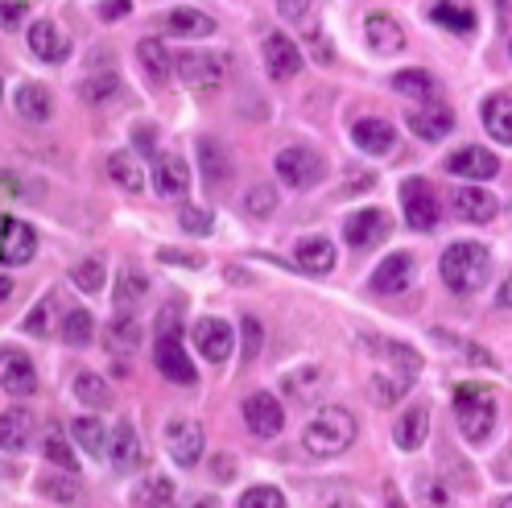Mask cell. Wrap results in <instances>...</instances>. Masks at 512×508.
<instances>
[{
  "mask_svg": "<svg viewBox=\"0 0 512 508\" xmlns=\"http://www.w3.org/2000/svg\"><path fill=\"white\" fill-rule=\"evenodd\" d=\"M360 426L356 418H351V409L343 405H327V409H318V414L306 422L302 430V447L318 459H331V455H343L351 442H356Z\"/></svg>",
  "mask_w": 512,
  "mask_h": 508,
  "instance_id": "obj_1",
  "label": "cell"
},
{
  "mask_svg": "<svg viewBox=\"0 0 512 508\" xmlns=\"http://www.w3.org/2000/svg\"><path fill=\"white\" fill-rule=\"evenodd\" d=\"M438 273H442V281H446V290L475 294V290H484V281H488V273H492V257H488L484 244L459 240V244H451V248L442 252Z\"/></svg>",
  "mask_w": 512,
  "mask_h": 508,
  "instance_id": "obj_2",
  "label": "cell"
},
{
  "mask_svg": "<svg viewBox=\"0 0 512 508\" xmlns=\"http://www.w3.org/2000/svg\"><path fill=\"white\" fill-rule=\"evenodd\" d=\"M178 310L182 302L170 310H162V327H157V347H153V360H157V372H162L170 385H195V364L182 352V331H178Z\"/></svg>",
  "mask_w": 512,
  "mask_h": 508,
  "instance_id": "obj_3",
  "label": "cell"
},
{
  "mask_svg": "<svg viewBox=\"0 0 512 508\" xmlns=\"http://www.w3.org/2000/svg\"><path fill=\"white\" fill-rule=\"evenodd\" d=\"M455 422H459L467 442H488V434L496 426V393L488 385H459Z\"/></svg>",
  "mask_w": 512,
  "mask_h": 508,
  "instance_id": "obj_4",
  "label": "cell"
},
{
  "mask_svg": "<svg viewBox=\"0 0 512 508\" xmlns=\"http://www.w3.org/2000/svg\"><path fill=\"white\" fill-rule=\"evenodd\" d=\"M178 75L186 87H195V91H215L223 87V79H228V58L223 54H211V50H186L178 54Z\"/></svg>",
  "mask_w": 512,
  "mask_h": 508,
  "instance_id": "obj_5",
  "label": "cell"
},
{
  "mask_svg": "<svg viewBox=\"0 0 512 508\" xmlns=\"http://www.w3.org/2000/svg\"><path fill=\"white\" fill-rule=\"evenodd\" d=\"M401 211H405V224L413 232H434L438 228V199H434L426 178L401 182Z\"/></svg>",
  "mask_w": 512,
  "mask_h": 508,
  "instance_id": "obj_6",
  "label": "cell"
},
{
  "mask_svg": "<svg viewBox=\"0 0 512 508\" xmlns=\"http://www.w3.org/2000/svg\"><path fill=\"white\" fill-rule=\"evenodd\" d=\"M277 174H281V182L306 190V186L323 182L327 162H323V157H318L314 149H281V153H277Z\"/></svg>",
  "mask_w": 512,
  "mask_h": 508,
  "instance_id": "obj_7",
  "label": "cell"
},
{
  "mask_svg": "<svg viewBox=\"0 0 512 508\" xmlns=\"http://www.w3.org/2000/svg\"><path fill=\"white\" fill-rule=\"evenodd\" d=\"M162 442H166V451H170V459H174L178 467H195V463L203 459V447H207L199 422H190V418H174V422H166Z\"/></svg>",
  "mask_w": 512,
  "mask_h": 508,
  "instance_id": "obj_8",
  "label": "cell"
},
{
  "mask_svg": "<svg viewBox=\"0 0 512 508\" xmlns=\"http://www.w3.org/2000/svg\"><path fill=\"white\" fill-rule=\"evenodd\" d=\"M446 170H451L455 178H467V182H488L500 174V157L484 145H463L455 149L451 157H446Z\"/></svg>",
  "mask_w": 512,
  "mask_h": 508,
  "instance_id": "obj_9",
  "label": "cell"
},
{
  "mask_svg": "<svg viewBox=\"0 0 512 508\" xmlns=\"http://www.w3.org/2000/svg\"><path fill=\"white\" fill-rule=\"evenodd\" d=\"M244 426H248V434H256V438H277L281 426H285L281 401H277L273 393H252V397L244 401Z\"/></svg>",
  "mask_w": 512,
  "mask_h": 508,
  "instance_id": "obj_10",
  "label": "cell"
},
{
  "mask_svg": "<svg viewBox=\"0 0 512 508\" xmlns=\"http://www.w3.org/2000/svg\"><path fill=\"white\" fill-rule=\"evenodd\" d=\"M0 257H5L9 269H21L38 257V232L21 224V219L5 215V232H0Z\"/></svg>",
  "mask_w": 512,
  "mask_h": 508,
  "instance_id": "obj_11",
  "label": "cell"
},
{
  "mask_svg": "<svg viewBox=\"0 0 512 508\" xmlns=\"http://www.w3.org/2000/svg\"><path fill=\"white\" fill-rule=\"evenodd\" d=\"M389 232H393V224H389V215H384L380 207H364L356 215H347V224H343V240L351 248H372Z\"/></svg>",
  "mask_w": 512,
  "mask_h": 508,
  "instance_id": "obj_12",
  "label": "cell"
},
{
  "mask_svg": "<svg viewBox=\"0 0 512 508\" xmlns=\"http://www.w3.org/2000/svg\"><path fill=\"white\" fill-rule=\"evenodd\" d=\"M351 141H356V149L368 157H384V153L397 149V129L380 116H364V120L351 124Z\"/></svg>",
  "mask_w": 512,
  "mask_h": 508,
  "instance_id": "obj_13",
  "label": "cell"
},
{
  "mask_svg": "<svg viewBox=\"0 0 512 508\" xmlns=\"http://www.w3.org/2000/svg\"><path fill=\"white\" fill-rule=\"evenodd\" d=\"M451 211L459 219H467V224H488V219H496L500 203L484 186H459V190H451Z\"/></svg>",
  "mask_w": 512,
  "mask_h": 508,
  "instance_id": "obj_14",
  "label": "cell"
},
{
  "mask_svg": "<svg viewBox=\"0 0 512 508\" xmlns=\"http://www.w3.org/2000/svg\"><path fill=\"white\" fill-rule=\"evenodd\" d=\"M25 42H29V50H34L42 62H67L71 58V38L62 34L54 21H29Z\"/></svg>",
  "mask_w": 512,
  "mask_h": 508,
  "instance_id": "obj_15",
  "label": "cell"
},
{
  "mask_svg": "<svg viewBox=\"0 0 512 508\" xmlns=\"http://www.w3.org/2000/svg\"><path fill=\"white\" fill-rule=\"evenodd\" d=\"M409 281H413V257L409 252H393V257H384L380 269L368 277V290L372 294H401V290H409Z\"/></svg>",
  "mask_w": 512,
  "mask_h": 508,
  "instance_id": "obj_16",
  "label": "cell"
},
{
  "mask_svg": "<svg viewBox=\"0 0 512 508\" xmlns=\"http://www.w3.org/2000/svg\"><path fill=\"white\" fill-rule=\"evenodd\" d=\"M232 343H236V331L223 323V319H199L195 323V347L211 360V364H223L232 356Z\"/></svg>",
  "mask_w": 512,
  "mask_h": 508,
  "instance_id": "obj_17",
  "label": "cell"
},
{
  "mask_svg": "<svg viewBox=\"0 0 512 508\" xmlns=\"http://www.w3.org/2000/svg\"><path fill=\"white\" fill-rule=\"evenodd\" d=\"M261 54H265V71L273 79H294L302 71V50L290 38H285V34H269L265 46H261Z\"/></svg>",
  "mask_w": 512,
  "mask_h": 508,
  "instance_id": "obj_18",
  "label": "cell"
},
{
  "mask_svg": "<svg viewBox=\"0 0 512 508\" xmlns=\"http://www.w3.org/2000/svg\"><path fill=\"white\" fill-rule=\"evenodd\" d=\"M409 129H413V137H422V141H446L455 133V112L446 104H426L418 112H409Z\"/></svg>",
  "mask_w": 512,
  "mask_h": 508,
  "instance_id": "obj_19",
  "label": "cell"
},
{
  "mask_svg": "<svg viewBox=\"0 0 512 508\" xmlns=\"http://www.w3.org/2000/svg\"><path fill=\"white\" fill-rule=\"evenodd\" d=\"M364 34H368V46L376 54H401L405 50V29L393 13H368Z\"/></svg>",
  "mask_w": 512,
  "mask_h": 508,
  "instance_id": "obj_20",
  "label": "cell"
},
{
  "mask_svg": "<svg viewBox=\"0 0 512 508\" xmlns=\"http://www.w3.org/2000/svg\"><path fill=\"white\" fill-rule=\"evenodd\" d=\"M153 186L162 199H182L190 190V170L182 157H157L153 162Z\"/></svg>",
  "mask_w": 512,
  "mask_h": 508,
  "instance_id": "obj_21",
  "label": "cell"
},
{
  "mask_svg": "<svg viewBox=\"0 0 512 508\" xmlns=\"http://www.w3.org/2000/svg\"><path fill=\"white\" fill-rule=\"evenodd\" d=\"M5 389H9L13 397L38 393V368L29 364V356L17 352V347H5Z\"/></svg>",
  "mask_w": 512,
  "mask_h": 508,
  "instance_id": "obj_22",
  "label": "cell"
},
{
  "mask_svg": "<svg viewBox=\"0 0 512 508\" xmlns=\"http://www.w3.org/2000/svg\"><path fill=\"white\" fill-rule=\"evenodd\" d=\"M430 21L451 29L459 38H471L475 34V9L471 5H459V0H434L430 5Z\"/></svg>",
  "mask_w": 512,
  "mask_h": 508,
  "instance_id": "obj_23",
  "label": "cell"
},
{
  "mask_svg": "<svg viewBox=\"0 0 512 508\" xmlns=\"http://www.w3.org/2000/svg\"><path fill=\"white\" fill-rule=\"evenodd\" d=\"M294 257H298V265L306 269V273H331L335 269V244L327 240V236H306V240H298V248H294Z\"/></svg>",
  "mask_w": 512,
  "mask_h": 508,
  "instance_id": "obj_24",
  "label": "cell"
},
{
  "mask_svg": "<svg viewBox=\"0 0 512 508\" xmlns=\"http://www.w3.org/2000/svg\"><path fill=\"white\" fill-rule=\"evenodd\" d=\"M162 29H166L170 38H211L215 34V21L207 13H199V9H174V13H166Z\"/></svg>",
  "mask_w": 512,
  "mask_h": 508,
  "instance_id": "obj_25",
  "label": "cell"
},
{
  "mask_svg": "<svg viewBox=\"0 0 512 508\" xmlns=\"http://www.w3.org/2000/svg\"><path fill=\"white\" fill-rule=\"evenodd\" d=\"M29 438H34V418H29V409H5V418H0V442H5L9 455H21L29 447Z\"/></svg>",
  "mask_w": 512,
  "mask_h": 508,
  "instance_id": "obj_26",
  "label": "cell"
},
{
  "mask_svg": "<svg viewBox=\"0 0 512 508\" xmlns=\"http://www.w3.org/2000/svg\"><path fill=\"white\" fill-rule=\"evenodd\" d=\"M108 459H112V467L116 471H137L141 467V438H137V430L128 426V422H120L116 430H112V451H108Z\"/></svg>",
  "mask_w": 512,
  "mask_h": 508,
  "instance_id": "obj_27",
  "label": "cell"
},
{
  "mask_svg": "<svg viewBox=\"0 0 512 508\" xmlns=\"http://www.w3.org/2000/svg\"><path fill=\"white\" fill-rule=\"evenodd\" d=\"M479 112H484L488 137L500 141V145H512V95H488Z\"/></svg>",
  "mask_w": 512,
  "mask_h": 508,
  "instance_id": "obj_28",
  "label": "cell"
},
{
  "mask_svg": "<svg viewBox=\"0 0 512 508\" xmlns=\"http://www.w3.org/2000/svg\"><path fill=\"white\" fill-rule=\"evenodd\" d=\"M426 434H430V409H422V405H413L409 414H401V422L393 426V438H397L401 451H418L426 442Z\"/></svg>",
  "mask_w": 512,
  "mask_h": 508,
  "instance_id": "obj_29",
  "label": "cell"
},
{
  "mask_svg": "<svg viewBox=\"0 0 512 508\" xmlns=\"http://www.w3.org/2000/svg\"><path fill=\"white\" fill-rule=\"evenodd\" d=\"M13 104H17V112L25 116V120H50L54 116V100H50V91L42 87V83H21L17 91H13Z\"/></svg>",
  "mask_w": 512,
  "mask_h": 508,
  "instance_id": "obj_30",
  "label": "cell"
},
{
  "mask_svg": "<svg viewBox=\"0 0 512 508\" xmlns=\"http://www.w3.org/2000/svg\"><path fill=\"white\" fill-rule=\"evenodd\" d=\"M71 434H75V442H79V447H83L91 459H108L112 434L104 430L100 418H75V422H71Z\"/></svg>",
  "mask_w": 512,
  "mask_h": 508,
  "instance_id": "obj_31",
  "label": "cell"
},
{
  "mask_svg": "<svg viewBox=\"0 0 512 508\" xmlns=\"http://www.w3.org/2000/svg\"><path fill=\"white\" fill-rule=\"evenodd\" d=\"M199 162H203V178L211 186H223L232 178V162H228V149H223L215 137H203L199 141Z\"/></svg>",
  "mask_w": 512,
  "mask_h": 508,
  "instance_id": "obj_32",
  "label": "cell"
},
{
  "mask_svg": "<svg viewBox=\"0 0 512 508\" xmlns=\"http://www.w3.org/2000/svg\"><path fill=\"white\" fill-rule=\"evenodd\" d=\"M108 178H112L120 190H133V195L145 186V170H141V162H137L133 153H124V149L108 157Z\"/></svg>",
  "mask_w": 512,
  "mask_h": 508,
  "instance_id": "obj_33",
  "label": "cell"
},
{
  "mask_svg": "<svg viewBox=\"0 0 512 508\" xmlns=\"http://www.w3.org/2000/svg\"><path fill=\"white\" fill-rule=\"evenodd\" d=\"M401 393H409V380H405L401 372H376V376L368 380V397H372V405H380V409L397 405Z\"/></svg>",
  "mask_w": 512,
  "mask_h": 508,
  "instance_id": "obj_34",
  "label": "cell"
},
{
  "mask_svg": "<svg viewBox=\"0 0 512 508\" xmlns=\"http://www.w3.org/2000/svg\"><path fill=\"white\" fill-rule=\"evenodd\" d=\"M120 91H124V83H120V75L116 71H108V75H91V79H83L79 83V95L87 104H116L120 100Z\"/></svg>",
  "mask_w": 512,
  "mask_h": 508,
  "instance_id": "obj_35",
  "label": "cell"
},
{
  "mask_svg": "<svg viewBox=\"0 0 512 508\" xmlns=\"http://www.w3.org/2000/svg\"><path fill=\"white\" fill-rule=\"evenodd\" d=\"M145 290H149L145 273H137L133 265L120 269V277H116V310H120V314H133V306L145 298Z\"/></svg>",
  "mask_w": 512,
  "mask_h": 508,
  "instance_id": "obj_36",
  "label": "cell"
},
{
  "mask_svg": "<svg viewBox=\"0 0 512 508\" xmlns=\"http://www.w3.org/2000/svg\"><path fill=\"white\" fill-rule=\"evenodd\" d=\"M393 87L405 100H426V104H434V95H438V83L430 71H401V75H393Z\"/></svg>",
  "mask_w": 512,
  "mask_h": 508,
  "instance_id": "obj_37",
  "label": "cell"
},
{
  "mask_svg": "<svg viewBox=\"0 0 512 508\" xmlns=\"http://www.w3.org/2000/svg\"><path fill=\"white\" fill-rule=\"evenodd\" d=\"M71 281L79 285L83 294H104V285H108V269L100 257H83L75 269H71Z\"/></svg>",
  "mask_w": 512,
  "mask_h": 508,
  "instance_id": "obj_38",
  "label": "cell"
},
{
  "mask_svg": "<svg viewBox=\"0 0 512 508\" xmlns=\"http://www.w3.org/2000/svg\"><path fill=\"white\" fill-rule=\"evenodd\" d=\"M75 397H79L83 405H91V409H108V405H112V393H108V385H104V376H95V372H79Z\"/></svg>",
  "mask_w": 512,
  "mask_h": 508,
  "instance_id": "obj_39",
  "label": "cell"
},
{
  "mask_svg": "<svg viewBox=\"0 0 512 508\" xmlns=\"http://www.w3.org/2000/svg\"><path fill=\"white\" fill-rule=\"evenodd\" d=\"M91 335H95V323H91V314H87L83 306H75V310L62 314V339H67V343L83 347V343H91Z\"/></svg>",
  "mask_w": 512,
  "mask_h": 508,
  "instance_id": "obj_40",
  "label": "cell"
},
{
  "mask_svg": "<svg viewBox=\"0 0 512 508\" xmlns=\"http://www.w3.org/2000/svg\"><path fill=\"white\" fill-rule=\"evenodd\" d=\"M170 500H174V484L157 480V475L133 492V508H170Z\"/></svg>",
  "mask_w": 512,
  "mask_h": 508,
  "instance_id": "obj_41",
  "label": "cell"
},
{
  "mask_svg": "<svg viewBox=\"0 0 512 508\" xmlns=\"http://www.w3.org/2000/svg\"><path fill=\"white\" fill-rule=\"evenodd\" d=\"M108 343L116 347V352H133V347L141 343V327L133 323V314H120L116 310V323L108 327Z\"/></svg>",
  "mask_w": 512,
  "mask_h": 508,
  "instance_id": "obj_42",
  "label": "cell"
},
{
  "mask_svg": "<svg viewBox=\"0 0 512 508\" xmlns=\"http://www.w3.org/2000/svg\"><path fill=\"white\" fill-rule=\"evenodd\" d=\"M137 58L145 62V71H149L153 79H166V75H170V54H166V46L157 42V38H145V42L137 46Z\"/></svg>",
  "mask_w": 512,
  "mask_h": 508,
  "instance_id": "obj_43",
  "label": "cell"
},
{
  "mask_svg": "<svg viewBox=\"0 0 512 508\" xmlns=\"http://www.w3.org/2000/svg\"><path fill=\"white\" fill-rule=\"evenodd\" d=\"M38 488H42V496H50L54 504H75V500H79L75 475H42Z\"/></svg>",
  "mask_w": 512,
  "mask_h": 508,
  "instance_id": "obj_44",
  "label": "cell"
},
{
  "mask_svg": "<svg viewBox=\"0 0 512 508\" xmlns=\"http://www.w3.org/2000/svg\"><path fill=\"white\" fill-rule=\"evenodd\" d=\"M434 339L446 343V347H455V352H463V360H471V364H479V368H496V360L488 356V347L467 343V339H455V335H446V331H434Z\"/></svg>",
  "mask_w": 512,
  "mask_h": 508,
  "instance_id": "obj_45",
  "label": "cell"
},
{
  "mask_svg": "<svg viewBox=\"0 0 512 508\" xmlns=\"http://www.w3.org/2000/svg\"><path fill=\"white\" fill-rule=\"evenodd\" d=\"M314 380H323V372H318V368H302V372H290V376H285V380H281V389L290 393L294 401H306V397L318 393V389H314Z\"/></svg>",
  "mask_w": 512,
  "mask_h": 508,
  "instance_id": "obj_46",
  "label": "cell"
},
{
  "mask_svg": "<svg viewBox=\"0 0 512 508\" xmlns=\"http://www.w3.org/2000/svg\"><path fill=\"white\" fill-rule=\"evenodd\" d=\"M42 451H46V459H50V463H58L62 471H71V475L79 471V459L71 455V447H67V438H62L58 430H50V434H46V442H42Z\"/></svg>",
  "mask_w": 512,
  "mask_h": 508,
  "instance_id": "obj_47",
  "label": "cell"
},
{
  "mask_svg": "<svg viewBox=\"0 0 512 508\" xmlns=\"http://www.w3.org/2000/svg\"><path fill=\"white\" fill-rule=\"evenodd\" d=\"M240 508H285V496H281V488L261 484V488H248L240 496Z\"/></svg>",
  "mask_w": 512,
  "mask_h": 508,
  "instance_id": "obj_48",
  "label": "cell"
},
{
  "mask_svg": "<svg viewBox=\"0 0 512 508\" xmlns=\"http://www.w3.org/2000/svg\"><path fill=\"white\" fill-rule=\"evenodd\" d=\"M178 224H182V232H190V236H211V211H203V207H182L178 211Z\"/></svg>",
  "mask_w": 512,
  "mask_h": 508,
  "instance_id": "obj_49",
  "label": "cell"
},
{
  "mask_svg": "<svg viewBox=\"0 0 512 508\" xmlns=\"http://www.w3.org/2000/svg\"><path fill=\"white\" fill-rule=\"evenodd\" d=\"M244 207H248V215H273L277 211V190L273 186H252L244 195Z\"/></svg>",
  "mask_w": 512,
  "mask_h": 508,
  "instance_id": "obj_50",
  "label": "cell"
},
{
  "mask_svg": "<svg viewBox=\"0 0 512 508\" xmlns=\"http://www.w3.org/2000/svg\"><path fill=\"white\" fill-rule=\"evenodd\" d=\"M50 314H54V298H42L34 310L25 314V331H29V335H50V331H54Z\"/></svg>",
  "mask_w": 512,
  "mask_h": 508,
  "instance_id": "obj_51",
  "label": "cell"
},
{
  "mask_svg": "<svg viewBox=\"0 0 512 508\" xmlns=\"http://www.w3.org/2000/svg\"><path fill=\"white\" fill-rule=\"evenodd\" d=\"M418 496L426 508H451V496H446V488L438 480H430V475H418Z\"/></svg>",
  "mask_w": 512,
  "mask_h": 508,
  "instance_id": "obj_52",
  "label": "cell"
},
{
  "mask_svg": "<svg viewBox=\"0 0 512 508\" xmlns=\"http://www.w3.org/2000/svg\"><path fill=\"white\" fill-rule=\"evenodd\" d=\"M240 327H244V360H256V356H261V339H265V331H261V323H256L252 314H248Z\"/></svg>",
  "mask_w": 512,
  "mask_h": 508,
  "instance_id": "obj_53",
  "label": "cell"
},
{
  "mask_svg": "<svg viewBox=\"0 0 512 508\" xmlns=\"http://www.w3.org/2000/svg\"><path fill=\"white\" fill-rule=\"evenodd\" d=\"M277 9L285 21H310L314 17V0H277Z\"/></svg>",
  "mask_w": 512,
  "mask_h": 508,
  "instance_id": "obj_54",
  "label": "cell"
},
{
  "mask_svg": "<svg viewBox=\"0 0 512 508\" xmlns=\"http://www.w3.org/2000/svg\"><path fill=\"white\" fill-rule=\"evenodd\" d=\"M162 261L166 265H186V269H203V257H190L182 248H162Z\"/></svg>",
  "mask_w": 512,
  "mask_h": 508,
  "instance_id": "obj_55",
  "label": "cell"
},
{
  "mask_svg": "<svg viewBox=\"0 0 512 508\" xmlns=\"http://www.w3.org/2000/svg\"><path fill=\"white\" fill-rule=\"evenodd\" d=\"M492 475H496L500 484H512V442H508V447L500 451V459L492 463Z\"/></svg>",
  "mask_w": 512,
  "mask_h": 508,
  "instance_id": "obj_56",
  "label": "cell"
},
{
  "mask_svg": "<svg viewBox=\"0 0 512 508\" xmlns=\"http://www.w3.org/2000/svg\"><path fill=\"white\" fill-rule=\"evenodd\" d=\"M0 21H5V29H17L25 21V5L21 0H5V9H0Z\"/></svg>",
  "mask_w": 512,
  "mask_h": 508,
  "instance_id": "obj_57",
  "label": "cell"
},
{
  "mask_svg": "<svg viewBox=\"0 0 512 508\" xmlns=\"http://www.w3.org/2000/svg\"><path fill=\"white\" fill-rule=\"evenodd\" d=\"M376 182V174H351L347 182H343V190H339V195H360V190H368Z\"/></svg>",
  "mask_w": 512,
  "mask_h": 508,
  "instance_id": "obj_58",
  "label": "cell"
},
{
  "mask_svg": "<svg viewBox=\"0 0 512 508\" xmlns=\"http://www.w3.org/2000/svg\"><path fill=\"white\" fill-rule=\"evenodd\" d=\"M128 13V0H108V5H100V17L104 21H116V17H124Z\"/></svg>",
  "mask_w": 512,
  "mask_h": 508,
  "instance_id": "obj_59",
  "label": "cell"
},
{
  "mask_svg": "<svg viewBox=\"0 0 512 508\" xmlns=\"http://www.w3.org/2000/svg\"><path fill=\"white\" fill-rule=\"evenodd\" d=\"M496 302H500L504 310H512V273L504 277V285H500V294H496Z\"/></svg>",
  "mask_w": 512,
  "mask_h": 508,
  "instance_id": "obj_60",
  "label": "cell"
},
{
  "mask_svg": "<svg viewBox=\"0 0 512 508\" xmlns=\"http://www.w3.org/2000/svg\"><path fill=\"white\" fill-rule=\"evenodd\" d=\"M5 195H9V199H21V190H17V174H5Z\"/></svg>",
  "mask_w": 512,
  "mask_h": 508,
  "instance_id": "obj_61",
  "label": "cell"
},
{
  "mask_svg": "<svg viewBox=\"0 0 512 508\" xmlns=\"http://www.w3.org/2000/svg\"><path fill=\"white\" fill-rule=\"evenodd\" d=\"M389 508H409V504H405L401 496H389Z\"/></svg>",
  "mask_w": 512,
  "mask_h": 508,
  "instance_id": "obj_62",
  "label": "cell"
},
{
  "mask_svg": "<svg viewBox=\"0 0 512 508\" xmlns=\"http://www.w3.org/2000/svg\"><path fill=\"white\" fill-rule=\"evenodd\" d=\"M496 508H512V496H504V500H500V504H496Z\"/></svg>",
  "mask_w": 512,
  "mask_h": 508,
  "instance_id": "obj_63",
  "label": "cell"
}]
</instances>
